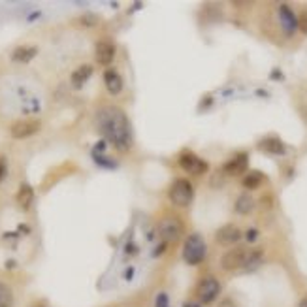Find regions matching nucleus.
I'll list each match as a JSON object with an SVG mask.
<instances>
[{
	"mask_svg": "<svg viewBox=\"0 0 307 307\" xmlns=\"http://www.w3.org/2000/svg\"><path fill=\"white\" fill-rule=\"evenodd\" d=\"M96 126H98L100 134L108 141H111L119 151L130 149L132 132H130V123L123 110H119L115 106H106V108L98 110Z\"/></svg>",
	"mask_w": 307,
	"mask_h": 307,
	"instance_id": "obj_1",
	"label": "nucleus"
},
{
	"mask_svg": "<svg viewBox=\"0 0 307 307\" xmlns=\"http://www.w3.org/2000/svg\"><path fill=\"white\" fill-rule=\"evenodd\" d=\"M208 247L200 234H191L183 243V260L189 266H198L206 260Z\"/></svg>",
	"mask_w": 307,
	"mask_h": 307,
	"instance_id": "obj_2",
	"label": "nucleus"
},
{
	"mask_svg": "<svg viewBox=\"0 0 307 307\" xmlns=\"http://www.w3.org/2000/svg\"><path fill=\"white\" fill-rule=\"evenodd\" d=\"M192 198H194V189H192L191 181H187V179L173 181V185L170 187V200L173 206L187 208V206H191Z\"/></svg>",
	"mask_w": 307,
	"mask_h": 307,
	"instance_id": "obj_3",
	"label": "nucleus"
},
{
	"mask_svg": "<svg viewBox=\"0 0 307 307\" xmlns=\"http://www.w3.org/2000/svg\"><path fill=\"white\" fill-rule=\"evenodd\" d=\"M221 294V283L217 281L215 277H202L200 283L196 285V298L202 303H211L215 301Z\"/></svg>",
	"mask_w": 307,
	"mask_h": 307,
	"instance_id": "obj_4",
	"label": "nucleus"
},
{
	"mask_svg": "<svg viewBox=\"0 0 307 307\" xmlns=\"http://www.w3.org/2000/svg\"><path fill=\"white\" fill-rule=\"evenodd\" d=\"M247 254H249V249L245 247H234L230 251H226L221 258V268L224 271H236L240 268H245L247 262Z\"/></svg>",
	"mask_w": 307,
	"mask_h": 307,
	"instance_id": "obj_5",
	"label": "nucleus"
},
{
	"mask_svg": "<svg viewBox=\"0 0 307 307\" xmlns=\"http://www.w3.org/2000/svg\"><path fill=\"white\" fill-rule=\"evenodd\" d=\"M159 234L166 243L177 241L183 234V222L179 217H164L159 224Z\"/></svg>",
	"mask_w": 307,
	"mask_h": 307,
	"instance_id": "obj_6",
	"label": "nucleus"
},
{
	"mask_svg": "<svg viewBox=\"0 0 307 307\" xmlns=\"http://www.w3.org/2000/svg\"><path fill=\"white\" fill-rule=\"evenodd\" d=\"M179 166L183 168L187 173H194V175H202V173H206L209 170L208 162L202 160L200 157H196L194 153H191V151L181 153V157H179Z\"/></svg>",
	"mask_w": 307,
	"mask_h": 307,
	"instance_id": "obj_7",
	"label": "nucleus"
},
{
	"mask_svg": "<svg viewBox=\"0 0 307 307\" xmlns=\"http://www.w3.org/2000/svg\"><path fill=\"white\" fill-rule=\"evenodd\" d=\"M38 130H40V121H36V119H21V121H15L10 126V134L15 140H25L29 136L36 134Z\"/></svg>",
	"mask_w": 307,
	"mask_h": 307,
	"instance_id": "obj_8",
	"label": "nucleus"
},
{
	"mask_svg": "<svg viewBox=\"0 0 307 307\" xmlns=\"http://www.w3.org/2000/svg\"><path fill=\"white\" fill-rule=\"evenodd\" d=\"M247 166H249V157L247 153H240L236 155L234 159H230L222 166V173L226 175V177H234V175H241V173L247 172Z\"/></svg>",
	"mask_w": 307,
	"mask_h": 307,
	"instance_id": "obj_9",
	"label": "nucleus"
},
{
	"mask_svg": "<svg viewBox=\"0 0 307 307\" xmlns=\"http://www.w3.org/2000/svg\"><path fill=\"white\" fill-rule=\"evenodd\" d=\"M215 240L221 243V245H234L241 240V230L236 224H224L217 230Z\"/></svg>",
	"mask_w": 307,
	"mask_h": 307,
	"instance_id": "obj_10",
	"label": "nucleus"
},
{
	"mask_svg": "<svg viewBox=\"0 0 307 307\" xmlns=\"http://www.w3.org/2000/svg\"><path fill=\"white\" fill-rule=\"evenodd\" d=\"M94 57H96V62L102 64V66H108L113 57H115V45L108 40H100L94 47Z\"/></svg>",
	"mask_w": 307,
	"mask_h": 307,
	"instance_id": "obj_11",
	"label": "nucleus"
},
{
	"mask_svg": "<svg viewBox=\"0 0 307 307\" xmlns=\"http://www.w3.org/2000/svg\"><path fill=\"white\" fill-rule=\"evenodd\" d=\"M279 23H281L283 31L287 34H294L296 29H298V19H296L294 12L289 6L279 8Z\"/></svg>",
	"mask_w": 307,
	"mask_h": 307,
	"instance_id": "obj_12",
	"label": "nucleus"
},
{
	"mask_svg": "<svg viewBox=\"0 0 307 307\" xmlns=\"http://www.w3.org/2000/svg\"><path fill=\"white\" fill-rule=\"evenodd\" d=\"M104 83H106V89H108L111 94H119V92L123 91V78H121L119 72H115L113 68H110V70L104 72Z\"/></svg>",
	"mask_w": 307,
	"mask_h": 307,
	"instance_id": "obj_13",
	"label": "nucleus"
},
{
	"mask_svg": "<svg viewBox=\"0 0 307 307\" xmlns=\"http://www.w3.org/2000/svg\"><path fill=\"white\" fill-rule=\"evenodd\" d=\"M258 145H260V149H262L264 153H268V155H285V153H287L285 143H283L279 138H273V136H270V138H264V140L260 141Z\"/></svg>",
	"mask_w": 307,
	"mask_h": 307,
	"instance_id": "obj_14",
	"label": "nucleus"
},
{
	"mask_svg": "<svg viewBox=\"0 0 307 307\" xmlns=\"http://www.w3.org/2000/svg\"><path fill=\"white\" fill-rule=\"evenodd\" d=\"M32 200H34V191H32V187L31 185L23 183L21 187H19V192H17L19 208L23 209V211H27V209L32 206Z\"/></svg>",
	"mask_w": 307,
	"mask_h": 307,
	"instance_id": "obj_15",
	"label": "nucleus"
},
{
	"mask_svg": "<svg viewBox=\"0 0 307 307\" xmlns=\"http://www.w3.org/2000/svg\"><path fill=\"white\" fill-rule=\"evenodd\" d=\"M91 75H92V66L91 64H83V66H80L78 70H74L70 81H72V85H74L75 89H80V87L85 85V81L89 80Z\"/></svg>",
	"mask_w": 307,
	"mask_h": 307,
	"instance_id": "obj_16",
	"label": "nucleus"
},
{
	"mask_svg": "<svg viewBox=\"0 0 307 307\" xmlns=\"http://www.w3.org/2000/svg\"><path fill=\"white\" fill-rule=\"evenodd\" d=\"M36 53H38L36 47H32V45H21V47H17V49L12 53V59L15 62H29L36 57Z\"/></svg>",
	"mask_w": 307,
	"mask_h": 307,
	"instance_id": "obj_17",
	"label": "nucleus"
},
{
	"mask_svg": "<svg viewBox=\"0 0 307 307\" xmlns=\"http://www.w3.org/2000/svg\"><path fill=\"white\" fill-rule=\"evenodd\" d=\"M234 209H236V213H240V215H249L252 209H254V200H252L251 194H241V196H238V200H236Z\"/></svg>",
	"mask_w": 307,
	"mask_h": 307,
	"instance_id": "obj_18",
	"label": "nucleus"
},
{
	"mask_svg": "<svg viewBox=\"0 0 307 307\" xmlns=\"http://www.w3.org/2000/svg\"><path fill=\"white\" fill-rule=\"evenodd\" d=\"M262 181H264V173L257 172V170H254V172L247 173L241 183H243V187H245V189H257V187H260V185H262Z\"/></svg>",
	"mask_w": 307,
	"mask_h": 307,
	"instance_id": "obj_19",
	"label": "nucleus"
},
{
	"mask_svg": "<svg viewBox=\"0 0 307 307\" xmlns=\"http://www.w3.org/2000/svg\"><path fill=\"white\" fill-rule=\"evenodd\" d=\"M262 258H264V252H262V249H251V251H249V254H247L245 268H247V270H254V268H258V266H260V262H262Z\"/></svg>",
	"mask_w": 307,
	"mask_h": 307,
	"instance_id": "obj_20",
	"label": "nucleus"
},
{
	"mask_svg": "<svg viewBox=\"0 0 307 307\" xmlns=\"http://www.w3.org/2000/svg\"><path fill=\"white\" fill-rule=\"evenodd\" d=\"M0 307H13V292L6 283H0Z\"/></svg>",
	"mask_w": 307,
	"mask_h": 307,
	"instance_id": "obj_21",
	"label": "nucleus"
},
{
	"mask_svg": "<svg viewBox=\"0 0 307 307\" xmlns=\"http://www.w3.org/2000/svg\"><path fill=\"white\" fill-rule=\"evenodd\" d=\"M80 23L83 27H94L98 23V17H96V15H91V13H85V15L80 17Z\"/></svg>",
	"mask_w": 307,
	"mask_h": 307,
	"instance_id": "obj_22",
	"label": "nucleus"
},
{
	"mask_svg": "<svg viewBox=\"0 0 307 307\" xmlns=\"http://www.w3.org/2000/svg\"><path fill=\"white\" fill-rule=\"evenodd\" d=\"M8 173V160L6 157H0V183H2V179L6 177Z\"/></svg>",
	"mask_w": 307,
	"mask_h": 307,
	"instance_id": "obj_23",
	"label": "nucleus"
},
{
	"mask_svg": "<svg viewBox=\"0 0 307 307\" xmlns=\"http://www.w3.org/2000/svg\"><path fill=\"white\" fill-rule=\"evenodd\" d=\"M94 160H96L98 164H102V166H106V168H115L117 166L115 162H108V159H102V157H98L96 153H94Z\"/></svg>",
	"mask_w": 307,
	"mask_h": 307,
	"instance_id": "obj_24",
	"label": "nucleus"
},
{
	"mask_svg": "<svg viewBox=\"0 0 307 307\" xmlns=\"http://www.w3.org/2000/svg\"><path fill=\"white\" fill-rule=\"evenodd\" d=\"M157 307H168V296L160 294L159 300H157Z\"/></svg>",
	"mask_w": 307,
	"mask_h": 307,
	"instance_id": "obj_25",
	"label": "nucleus"
},
{
	"mask_svg": "<svg viewBox=\"0 0 307 307\" xmlns=\"http://www.w3.org/2000/svg\"><path fill=\"white\" fill-rule=\"evenodd\" d=\"M298 29H301V32H305L307 34V15H303V17L298 21Z\"/></svg>",
	"mask_w": 307,
	"mask_h": 307,
	"instance_id": "obj_26",
	"label": "nucleus"
},
{
	"mask_svg": "<svg viewBox=\"0 0 307 307\" xmlns=\"http://www.w3.org/2000/svg\"><path fill=\"white\" fill-rule=\"evenodd\" d=\"M258 238V230H254V228H252V230H249V232H247V241H254Z\"/></svg>",
	"mask_w": 307,
	"mask_h": 307,
	"instance_id": "obj_27",
	"label": "nucleus"
},
{
	"mask_svg": "<svg viewBox=\"0 0 307 307\" xmlns=\"http://www.w3.org/2000/svg\"><path fill=\"white\" fill-rule=\"evenodd\" d=\"M219 307H236V305H234V301H232V300H222V301H221V305H219Z\"/></svg>",
	"mask_w": 307,
	"mask_h": 307,
	"instance_id": "obj_28",
	"label": "nucleus"
},
{
	"mask_svg": "<svg viewBox=\"0 0 307 307\" xmlns=\"http://www.w3.org/2000/svg\"><path fill=\"white\" fill-rule=\"evenodd\" d=\"M106 149V141H98L96 143V151H104Z\"/></svg>",
	"mask_w": 307,
	"mask_h": 307,
	"instance_id": "obj_29",
	"label": "nucleus"
},
{
	"mask_svg": "<svg viewBox=\"0 0 307 307\" xmlns=\"http://www.w3.org/2000/svg\"><path fill=\"white\" fill-rule=\"evenodd\" d=\"M298 307H307V296L300 301V303H298Z\"/></svg>",
	"mask_w": 307,
	"mask_h": 307,
	"instance_id": "obj_30",
	"label": "nucleus"
},
{
	"mask_svg": "<svg viewBox=\"0 0 307 307\" xmlns=\"http://www.w3.org/2000/svg\"><path fill=\"white\" fill-rule=\"evenodd\" d=\"M38 307H43V305H38Z\"/></svg>",
	"mask_w": 307,
	"mask_h": 307,
	"instance_id": "obj_31",
	"label": "nucleus"
}]
</instances>
